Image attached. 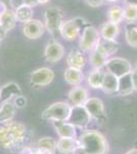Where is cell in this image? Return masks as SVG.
<instances>
[{
	"label": "cell",
	"mask_w": 137,
	"mask_h": 154,
	"mask_svg": "<svg viewBox=\"0 0 137 154\" xmlns=\"http://www.w3.org/2000/svg\"><path fill=\"white\" fill-rule=\"evenodd\" d=\"M126 154H137V148H133V149H131V150L127 151Z\"/></svg>",
	"instance_id": "60d3db41"
},
{
	"label": "cell",
	"mask_w": 137,
	"mask_h": 154,
	"mask_svg": "<svg viewBox=\"0 0 137 154\" xmlns=\"http://www.w3.org/2000/svg\"><path fill=\"white\" fill-rule=\"evenodd\" d=\"M119 43L116 40H104V39H101L95 49L103 56L109 59L111 56H113L114 54L117 53Z\"/></svg>",
	"instance_id": "ac0fdd59"
},
{
	"label": "cell",
	"mask_w": 137,
	"mask_h": 154,
	"mask_svg": "<svg viewBox=\"0 0 137 154\" xmlns=\"http://www.w3.org/2000/svg\"><path fill=\"white\" fill-rule=\"evenodd\" d=\"M54 79V72L52 69L47 67L36 69L30 75V80L33 85L46 86L50 84Z\"/></svg>",
	"instance_id": "9c48e42d"
},
{
	"label": "cell",
	"mask_w": 137,
	"mask_h": 154,
	"mask_svg": "<svg viewBox=\"0 0 137 154\" xmlns=\"http://www.w3.org/2000/svg\"><path fill=\"white\" fill-rule=\"evenodd\" d=\"M26 103H27L26 99H25L22 95L16 97V98L14 99V102H13L14 106H16V108H22V107L26 106Z\"/></svg>",
	"instance_id": "1f68e13d"
},
{
	"label": "cell",
	"mask_w": 137,
	"mask_h": 154,
	"mask_svg": "<svg viewBox=\"0 0 137 154\" xmlns=\"http://www.w3.org/2000/svg\"><path fill=\"white\" fill-rule=\"evenodd\" d=\"M56 150V141L51 137L41 138L37 143V151L39 154H54Z\"/></svg>",
	"instance_id": "d6986e66"
},
{
	"label": "cell",
	"mask_w": 137,
	"mask_h": 154,
	"mask_svg": "<svg viewBox=\"0 0 137 154\" xmlns=\"http://www.w3.org/2000/svg\"><path fill=\"white\" fill-rule=\"evenodd\" d=\"M100 40L101 37L99 34V30L94 26H87L83 29L82 35L80 36L79 46L81 51L91 53L97 48Z\"/></svg>",
	"instance_id": "277c9868"
},
{
	"label": "cell",
	"mask_w": 137,
	"mask_h": 154,
	"mask_svg": "<svg viewBox=\"0 0 137 154\" xmlns=\"http://www.w3.org/2000/svg\"><path fill=\"white\" fill-rule=\"evenodd\" d=\"M91 116V118L100 119L104 117L106 111H104V105L103 101L98 98H88V100L83 105Z\"/></svg>",
	"instance_id": "7c38bea8"
},
{
	"label": "cell",
	"mask_w": 137,
	"mask_h": 154,
	"mask_svg": "<svg viewBox=\"0 0 137 154\" xmlns=\"http://www.w3.org/2000/svg\"><path fill=\"white\" fill-rule=\"evenodd\" d=\"M53 126L61 138H76V128L68 121H53Z\"/></svg>",
	"instance_id": "e0dca14e"
},
{
	"label": "cell",
	"mask_w": 137,
	"mask_h": 154,
	"mask_svg": "<svg viewBox=\"0 0 137 154\" xmlns=\"http://www.w3.org/2000/svg\"><path fill=\"white\" fill-rule=\"evenodd\" d=\"M45 30L46 29L43 22L37 19H32L23 26V33L25 37H27L28 39H32V40L40 38L44 34Z\"/></svg>",
	"instance_id": "30bf717a"
},
{
	"label": "cell",
	"mask_w": 137,
	"mask_h": 154,
	"mask_svg": "<svg viewBox=\"0 0 137 154\" xmlns=\"http://www.w3.org/2000/svg\"><path fill=\"white\" fill-rule=\"evenodd\" d=\"M104 1H108V2H117L119 0H104Z\"/></svg>",
	"instance_id": "7bdbcfd3"
},
{
	"label": "cell",
	"mask_w": 137,
	"mask_h": 154,
	"mask_svg": "<svg viewBox=\"0 0 137 154\" xmlns=\"http://www.w3.org/2000/svg\"><path fill=\"white\" fill-rule=\"evenodd\" d=\"M106 67L109 73H112L118 78L128 75L132 71V66L130 62L126 59L118 58V57L109 59L106 63Z\"/></svg>",
	"instance_id": "52a82bcc"
},
{
	"label": "cell",
	"mask_w": 137,
	"mask_h": 154,
	"mask_svg": "<svg viewBox=\"0 0 137 154\" xmlns=\"http://www.w3.org/2000/svg\"><path fill=\"white\" fill-rule=\"evenodd\" d=\"M7 9H8V8L6 7L5 3H3V2L0 1V16H1V14H3L4 11H6Z\"/></svg>",
	"instance_id": "ab89813d"
},
{
	"label": "cell",
	"mask_w": 137,
	"mask_h": 154,
	"mask_svg": "<svg viewBox=\"0 0 137 154\" xmlns=\"http://www.w3.org/2000/svg\"><path fill=\"white\" fill-rule=\"evenodd\" d=\"M64 56V48L63 44L57 41H51L46 44L44 49V57L48 63H56L61 61Z\"/></svg>",
	"instance_id": "8fae6325"
},
{
	"label": "cell",
	"mask_w": 137,
	"mask_h": 154,
	"mask_svg": "<svg viewBox=\"0 0 137 154\" xmlns=\"http://www.w3.org/2000/svg\"><path fill=\"white\" fill-rule=\"evenodd\" d=\"M22 95V91L19 85L16 82L6 83L0 88V102L5 103V102L11 101V99H16V97Z\"/></svg>",
	"instance_id": "4fadbf2b"
},
{
	"label": "cell",
	"mask_w": 137,
	"mask_h": 154,
	"mask_svg": "<svg viewBox=\"0 0 137 154\" xmlns=\"http://www.w3.org/2000/svg\"><path fill=\"white\" fill-rule=\"evenodd\" d=\"M33 14H34L33 8L28 5H25V4L19 6V8H16L14 11V16H16V22L23 24H26L29 21H31L33 19Z\"/></svg>",
	"instance_id": "d4e9b609"
},
{
	"label": "cell",
	"mask_w": 137,
	"mask_h": 154,
	"mask_svg": "<svg viewBox=\"0 0 137 154\" xmlns=\"http://www.w3.org/2000/svg\"><path fill=\"white\" fill-rule=\"evenodd\" d=\"M91 116L87 112L84 106H72L71 113L68 118V122L73 125L75 128H84L89 125Z\"/></svg>",
	"instance_id": "ba28073f"
},
{
	"label": "cell",
	"mask_w": 137,
	"mask_h": 154,
	"mask_svg": "<svg viewBox=\"0 0 137 154\" xmlns=\"http://www.w3.org/2000/svg\"><path fill=\"white\" fill-rule=\"evenodd\" d=\"M64 22V11L59 7H47L44 11V26L50 35L55 36Z\"/></svg>",
	"instance_id": "3957f363"
},
{
	"label": "cell",
	"mask_w": 137,
	"mask_h": 154,
	"mask_svg": "<svg viewBox=\"0 0 137 154\" xmlns=\"http://www.w3.org/2000/svg\"><path fill=\"white\" fill-rule=\"evenodd\" d=\"M9 4H10L11 8L16 11L19 6L24 5V0H9Z\"/></svg>",
	"instance_id": "e575fe53"
},
{
	"label": "cell",
	"mask_w": 137,
	"mask_h": 154,
	"mask_svg": "<svg viewBox=\"0 0 137 154\" xmlns=\"http://www.w3.org/2000/svg\"><path fill=\"white\" fill-rule=\"evenodd\" d=\"M130 75H131V80H132V84H133L134 91H137V66L134 69H132Z\"/></svg>",
	"instance_id": "d6a6232c"
},
{
	"label": "cell",
	"mask_w": 137,
	"mask_h": 154,
	"mask_svg": "<svg viewBox=\"0 0 137 154\" xmlns=\"http://www.w3.org/2000/svg\"><path fill=\"white\" fill-rule=\"evenodd\" d=\"M104 73H106V72H103L101 69H94V70L89 74L88 79H87L89 86L92 88H96V89L101 88Z\"/></svg>",
	"instance_id": "484cf974"
},
{
	"label": "cell",
	"mask_w": 137,
	"mask_h": 154,
	"mask_svg": "<svg viewBox=\"0 0 137 154\" xmlns=\"http://www.w3.org/2000/svg\"><path fill=\"white\" fill-rule=\"evenodd\" d=\"M14 115H16V106L13 102L8 101L2 104V106L0 107V123L1 125L10 122Z\"/></svg>",
	"instance_id": "44dd1931"
},
{
	"label": "cell",
	"mask_w": 137,
	"mask_h": 154,
	"mask_svg": "<svg viewBox=\"0 0 137 154\" xmlns=\"http://www.w3.org/2000/svg\"><path fill=\"white\" fill-rule=\"evenodd\" d=\"M108 60V58H106L100 53H98L96 49L92 51L90 53V56H89V61H90L91 65L94 67V69H101L103 67L106 66Z\"/></svg>",
	"instance_id": "f1b7e54d"
},
{
	"label": "cell",
	"mask_w": 137,
	"mask_h": 154,
	"mask_svg": "<svg viewBox=\"0 0 137 154\" xmlns=\"http://www.w3.org/2000/svg\"><path fill=\"white\" fill-rule=\"evenodd\" d=\"M123 18L124 21L129 24L135 23L137 21V7L132 5H125L123 8Z\"/></svg>",
	"instance_id": "f546056e"
},
{
	"label": "cell",
	"mask_w": 137,
	"mask_h": 154,
	"mask_svg": "<svg viewBox=\"0 0 137 154\" xmlns=\"http://www.w3.org/2000/svg\"><path fill=\"white\" fill-rule=\"evenodd\" d=\"M24 4L25 5H28L30 7H32V8L37 5H39L37 0H24Z\"/></svg>",
	"instance_id": "d590c367"
},
{
	"label": "cell",
	"mask_w": 137,
	"mask_h": 154,
	"mask_svg": "<svg viewBox=\"0 0 137 154\" xmlns=\"http://www.w3.org/2000/svg\"><path fill=\"white\" fill-rule=\"evenodd\" d=\"M64 80L69 84H71L73 86H78L82 82V80H83V73L79 69L69 67L64 71Z\"/></svg>",
	"instance_id": "603a6c76"
},
{
	"label": "cell",
	"mask_w": 137,
	"mask_h": 154,
	"mask_svg": "<svg viewBox=\"0 0 137 154\" xmlns=\"http://www.w3.org/2000/svg\"><path fill=\"white\" fill-rule=\"evenodd\" d=\"M16 20L14 16V11L12 9H7L0 16V26L3 27V29L6 32L10 31L16 27Z\"/></svg>",
	"instance_id": "cb8c5ba5"
},
{
	"label": "cell",
	"mask_w": 137,
	"mask_h": 154,
	"mask_svg": "<svg viewBox=\"0 0 137 154\" xmlns=\"http://www.w3.org/2000/svg\"><path fill=\"white\" fill-rule=\"evenodd\" d=\"M118 88H119V78L113 75L112 73L106 72L103 80L101 89L106 94H115V93H118Z\"/></svg>",
	"instance_id": "ffe728a7"
},
{
	"label": "cell",
	"mask_w": 137,
	"mask_h": 154,
	"mask_svg": "<svg viewBox=\"0 0 137 154\" xmlns=\"http://www.w3.org/2000/svg\"><path fill=\"white\" fill-rule=\"evenodd\" d=\"M79 145L85 149L87 154H106L109 144L106 138L96 131H88L82 134Z\"/></svg>",
	"instance_id": "7a4b0ae2"
},
{
	"label": "cell",
	"mask_w": 137,
	"mask_h": 154,
	"mask_svg": "<svg viewBox=\"0 0 137 154\" xmlns=\"http://www.w3.org/2000/svg\"><path fill=\"white\" fill-rule=\"evenodd\" d=\"M72 106L64 102H56L44 110L42 117L51 121H67L71 113Z\"/></svg>",
	"instance_id": "5b68a950"
},
{
	"label": "cell",
	"mask_w": 137,
	"mask_h": 154,
	"mask_svg": "<svg viewBox=\"0 0 137 154\" xmlns=\"http://www.w3.org/2000/svg\"><path fill=\"white\" fill-rule=\"evenodd\" d=\"M72 154H87V152L85 151V149H84L83 147H81L80 145L78 146L75 150L72 152Z\"/></svg>",
	"instance_id": "8d00e7d4"
},
{
	"label": "cell",
	"mask_w": 137,
	"mask_h": 154,
	"mask_svg": "<svg viewBox=\"0 0 137 154\" xmlns=\"http://www.w3.org/2000/svg\"><path fill=\"white\" fill-rule=\"evenodd\" d=\"M38 1V4H46L49 2V0H37Z\"/></svg>",
	"instance_id": "b9f144b4"
},
{
	"label": "cell",
	"mask_w": 137,
	"mask_h": 154,
	"mask_svg": "<svg viewBox=\"0 0 137 154\" xmlns=\"http://www.w3.org/2000/svg\"><path fill=\"white\" fill-rule=\"evenodd\" d=\"M130 74H128V75H125V76L121 77V78H119L118 93L120 94L121 96H128L134 91Z\"/></svg>",
	"instance_id": "4316f807"
},
{
	"label": "cell",
	"mask_w": 137,
	"mask_h": 154,
	"mask_svg": "<svg viewBox=\"0 0 137 154\" xmlns=\"http://www.w3.org/2000/svg\"><path fill=\"white\" fill-rule=\"evenodd\" d=\"M69 100L72 106H83L88 100V91L82 86H75L68 94Z\"/></svg>",
	"instance_id": "5bb4252c"
},
{
	"label": "cell",
	"mask_w": 137,
	"mask_h": 154,
	"mask_svg": "<svg viewBox=\"0 0 137 154\" xmlns=\"http://www.w3.org/2000/svg\"><path fill=\"white\" fill-rule=\"evenodd\" d=\"M85 1L91 7H100L103 4L104 0H85Z\"/></svg>",
	"instance_id": "836d02e7"
},
{
	"label": "cell",
	"mask_w": 137,
	"mask_h": 154,
	"mask_svg": "<svg viewBox=\"0 0 137 154\" xmlns=\"http://www.w3.org/2000/svg\"><path fill=\"white\" fill-rule=\"evenodd\" d=\"M119 33H120L119 25L111 23L109 21L101 25L100 29H99L101 39H104V40H116Z\"/></svg>",
	"instance_id": "2e32d148"
},
{
	"label": "cell",
	"mask_w": 137,
	"mask_h": 154,
	"mask_svg": "<svg viewBox=\"0 0 137 154\" xmlns=\"http://www.w3.org/2000/svg\"><path fill=\"white\" fill-rule=\"evenodd\" d=\"M6 33H7V32L5 31V30L3 29V27H2V26H0V41H1V40H3V39L5 38Z\"/></svg>",
	"instance_id": "f35d334b"
},
{
	"label": "cell",
	"mask_w": 137,
	"mask_h": 154,
	"mask_svg": "<svg viewBox=\"0 0 137 154\" xmlns=\"http://www.w3.org/2000/svg\"><path fill=\"white\" fill-rule=\"evenodd\" d=\"M78 146V141L72 138H61L58 142H56V149L61 154H72Z\"/></svg>",
	"instance_id": "7402d4cb"
},
{
	"label": "cell",
	"mask_w": 137,
	"mask_h": 154,
	"mask_svg": "<svg viewBox=\"0 0 137 154\" xmlns=\"http://www.w3.org/2000/svg\"><path fill=\"white\" fill-rule=\"evenodd\" d=\"M125 38L129 45L132 48H137V27L126 28Z\"/></svg>",
	"instance_id": "4dcf8cb0"
},
{
	"label": "cell",
	"mask_w": 137,
	"mask_h": 154,
	"mask_svg": "<svg viewBox=\"0 0 137 154\" xmlns=\"http://www.w3.org/2000/svg\"><path fill=\"white\" fill-rule=\"evenodd\" d=\"M27 135L25 125L16 121L4 123L0 126V146L6 150L19 148L24 143Z\"/></svg>",
	"instance_id": "6da1fadb"
},
{
	"label": "cell",
	"mask_w": 137,
	"mask_h": 154,
	"mask_svg": "<svg viewBox=\"0 0 137 154\" xmlns=\"http://www.w3.org/2000/svg\"><path fill=\"white\" fill-rule=\"evenodd\" d=\"M84 24H85V21L81 18L64 21L61 25V28H59V34L66 40L73 41L80 35L82 26Z\"/></svg>",
	"instance_id": "8992f818"
},
{
	"label": "cell",
	"mask_w": 137,
	"mask_h": 154,
	"mask_svg": "<svg viewBox=\"0 0 137 154\" xmlns=\"http://www.w3.org/2000/svg\"><path fill=\"white\" fill-rule=\"evenodd\" d=\"M67 64L71 68L82 70L86 65V58L82 51L78 49H72L67 56Z\"/></svg>",
	"instance_id": "9a60e30c"
},
{
	"label": "cell",
	"mask_w": 137,
	"mask_h": 154,
	"mask_svg": "<svg viewBox=\"0 0 137 154\" xmlns=\"http://www.w3.org/2000/svg\"><path fill=\"white\" fill-rule=\"evenodd\" d=\"M108 19H109V22H111V23L120 25L122 22L124 21L123 8L118 5L112 6L108 11Z\"/></svg>",
	"instance_id": "83f0119b"
},
{
	"label": "cell",
	"mask_w": 137,
	"mask_h": 154,
	"mask_svg": "<svg viewBox=\"0 0 137 154\" xmlns=\"http://www.w3.org/2000/svg\"><path fill=\"white\" fill-rule=\"evenodd\" d=\"M125 5H132L137 7V0H124Z\"/></svg>",
	"instance_id": "74e56055"
}]
</instances>
